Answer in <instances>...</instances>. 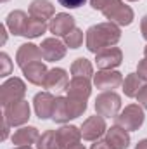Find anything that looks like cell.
<instances>
[{
    "label": "cell",
    "instance_id": "37",
    "mask_svg": "<svg viewBox=\"0 0 147 149\" xmlns=\"http://www.w3.org/2000/svg\"><path fill=\"white\" fill-rule=\"evenodd\" d=\"M135 149H147V139H142V141L135 146Z\"/></svg>",
    "mask_w": 147,
    "mask_h": 149
},
{
    "label": "cell",
    "instance_id": "12",
    "mask_svg": "<svg viewBox=\"0 0 147 149\" xmlns=\"http://www.w3.org/2000/svg\"><path fill=\"white\" fill-rule=\"evenodd\" d=\"M74 28V17L66 14V12H59L55 14L50 23H49V31L54 35V37H66L69 31H73Z\"/></svg>",
    "mask_w": 147,
    "mask_h": 149
},
{
    "label": "cell",
    "instance_id": "26",
    "mask_svg": "<svg viewBox=\"0 0 147 149\" xmlns=\"http://www.w3.org/2000/svg\"><path fill=\"white\" fill-rule=\"evenodd\" d=\"M37 149H62L59 139H57V132L55 130L43 132L37 142Z\"/></svg>",
    "mask_w": 147,
    "mask_h": 149
},
{
    "label": "cell",
    "instance_id": "27",
    "mask_svg": "<svg viewBox=\"0 0 147 149\" xmlns=\"http://www.w3.org/2000/svg\"><path fill=\"white\" fill-rule=\"evenodd\" d=\"M64 43L66 47L69 49H80L81 43H83V31L80 28H74L73 31H69L66 37H64Z\"/></svg>",
    "mask_w": 147,
    "mask_h": 149
},
{
    "label": "cell",
    "instance_id": "1",
    "mask_svg": "<svg viewBox=\"0 0 147 149\" xmlns=\"http://www.w3.org/2000/svg\"><path fill=\"white\" fill-rule=\"evenodd\" d=\"M121 38V30L118 24L114 23H99V24H94L87 30V35H85V45L90 52L97 54L107 47H114Z\"/></svg>",
    "mask_w": 147,
    "mask_h": 149
},
{
    "label": "cell",
    "instance_id": "2",
    "mask_svg": "<svg viewBox=\"0 0 147 149\" xmlns=\"http://www.w3.org/2000/svg\"><path fill=\"white\" fill-rule=\"evenodd\" d=\"M144 120H146V114H144V108L140 104H128L123 111H119V114L114 118L116 125L125 128L126 132L139 130L142 127Z\"/></svg>",
    "mask_w": 147,
    "mask_h": 149
},
{
    "label": "cell",
    "instance_id": "31",
    "mask_svg": "<svg viewBox=\"0 0 147 149\" xmlns=\"http://www.w3.org/2000/svg\"><path fill=\"white\" fill-rule=\"evenodd\" d=\"M62 7H68V9H78V7H81L87 0H57Z\"/></svg>",
    "mask_w": 147,
    "mask_h": 149
},
{
    "label": "cell",
    "instance_id": "9",
    "mask_svg": "<svg viewBox=\"0 0 147 149\" xmlns=\"http://www.w3.org/2000/svg\"><path fill=\"white\" fill-rule=\"evenodd\" d=\"M95 63L99 70H114L123 63V52L118 47H107L95 54Z\"/></svg>",
    "mask_w": 147,
    "mask_h": 149
},
{
    "label": "cell",
    "instance_id": "32",
    "mask_svg": "<svg viewBox=\"0 0 147 149\" xmlns=\"http://www.w3.org/2000/svg\"><path fill=\"white\" fill-rule=\"evenodd\" d=\"M137 74L140 76V80L147 81V57H144V59L139 63V66H137Z\"/></svg>",
    "mask_w": 147,
    "mask_h": 149
},
{
    "label": "cell",
    "instance_id": "40",
    "mask_svg": "<svg viewBox=\"0 0 147 149\" xmlns=\"http://www.w3.org/2000/svg\"><path fill=\"white\" fill-rule=\"evenodd\" d=\"M14 149H31V146H16Z\"/></svg>",
    "mask_w": 147,
    "mask_h": 149
},
{
    "label": "cell",
    "instance_id": "10",
    "mask_svg": "<svg viewBox=\"0 0 147 149\" xmlns=\"http://www.w3.org/2000/svg\"><path fill=\"white\" fill-rule=\"evenodd\" d=\"M94 85L101 90H114L123 85V74L114 70H99L94 74Z\"/></svg>",
    "mask_w": 147,
    "mask_h": 149
},
{
    "label": "cell",
    "instance_id": "17",
    "mask_svg": "<svg viewBox=\"0 0 147 149\" xmlns=\"http://www.w3.org/2000/svg\"><path fill=\"white\" fill-rule=\"evenodd\" d=\"M28 14L23 12V10H12L9 12L7 19H5V26L9 28V31L16 37H23L24 35V30H26V24H28Z\"/></svg>",
    "mask_w": 147,
    "mask_h": 149
},
{
    "label": "cell",
    "instance_id": "30",
    "mask_svg": "<svg viewBox=\"0 0 147 149\" xmlns=\"http://www.w3.org/2000/svg\"><path fill=\"white\" fill-rule=\"evenodd\" d=\"M137 101H139V104H140L144 109H147V83L140 87V90H139V94H137Z\"/></svg>",
    "mask_w": 147,
    "mask_h": 149
},
{
    "label": "cell",
    "instance_id": "15",
    "mask_svg": "<svg viewBox=\"0 0 147 149\" xmlns=\"http://www.w3.org/2000/svg\"><path fill=\"white\" fill-rule=\"evenodd\" d=\"M68 83H69V78H68L66 70H62V68H52L47 73L43 88H47V90H66Z\"/></svg>",
    "mask_w": 147,
    "mask_h": 149
},
{
    "label": "cell",
    "instance_id": "3",
    "mask_svg": "<svg viewBox=\"0 0 147 149\" xmlns=\"http://www.w3.org/2000/svg\"><path fill=\"white\" fill-rule=\"evenodd\" d=\"M24 94H26V85L21 78L17 76H12L9 80H5L0 87V104L3 108L14 104V102H19L24 99Z\"/></svg>",
    "mask_w": 147,
    "mask_h": 149
},
{
    "label": "cell",
    "instance_id": "35",
    "mask_svg": "<svg viewBox=\"0 0 147 149\" xmlns=\"http://www.w3.org/2000/svg\"><path fill=\"white\" fill-rule=\"evenodd\" d=\"M140 31H142V37L147 40V16H144L140 21Z\"/></svg>",
    "mask_w": 147,
    "mask_h": 149
},
{
    "label": "cell",
    "instance_id": "11",
    "mask_svg": "<svg viewBox=\"0 0 147 149\" xmlns=\"http://www.w3.org/2000/svg\"><path fill=\"white\" fill-rule=\"evenodd\" d=\"M66 92H68L66 97H71V99H76V101H87L92 94V83H90L88 78L73 76V80L66 87Z\"/></svg>",
    "mask_w": 147,
    "mask_h": 149
},
{
    "label": "cell",
    "instance_id": "38",
    "mask_svg": "<svg viewBox=\"0 0 147 149\" xmlns=\"http://www.w3.org/2000/svg\"><path fill=\"white\" fill-rule=\"evenodd\" d=\"M5 28H7L5 24H3V26H0V33H2V45H3V43H5V40H7V35H5Z\"/></svg>",
    "mask_w": 147,
    "mask_h": 149
},
{
    "label": "cell",
    "instance_id": "19",
    "mask_svg": "<svg viewBox=\"0 0 147 149\" xmlns=\"http://www.w3.org/2000/svg\"><path fill=\"white\" fill-rule=\"evenodd\" d=\"M106 141H107V144H109L112 149H126L130 146V134H128L125 128L114 125V127L107 128V132H106Z\"/></svg>",
    "mask_w": 147,
    "mask_h": 149
},
{
    "label": "cell",
    "instance_id": "36",
    "mask_svg": "<svg viewBox=\"0 0 147 149\" xmlns=\"http://www.w3.org/2000/svg\"><path fill=\"white\" fill-rule=\"evenodd\" d=\"M9 127H10V125H9L7 121H3V135H2V139H3V141H5V139H7V135H9Z\"/></svg>",
    "mask_w": 147,
    "mask_h": 149
},
{
    "label": "cell",
    "instance_id": "43",
    "mask_svg": "<svg viewBox=\"0 0 147 149\" xmlns=\"http://www.w3.org/2000/svg\"><path fill=\"white\" fill-rule=\"evenodd\" d=\"M2 2H7V0H2Z\"/></svg>",
    "mask_w": 147,
    "mask_h": 149
},
{
    "label": "cell",
    "instance_id": "24",
    "mask_svg": "<svg viewBox=\"0 0 147 149\" xmlns=\"http://www.w3.org/2000/svg\"><path fill=\"white\" fill-rule=\"evenodd\" d=\"M71 74L73 76H83V78H90L94 76V66L88 59L85 57H78L71 64Z\"/></svg>",
    "mask_w": 147,
    "mask_h": 149
},
{
    "label": "cell",
    "instance_id": "20",
    "mask_svg": "<svg viewBox=\"0 0 147 149\" xmlns=\"http://www.w3.org/2000/svg\"><path fill=\"white\" fill-rule=\"evenodd\" d=\"M55 16V7L50 0H33L30 3V17H35L40 21L52 19Z\"/></svg>",
    "mask_w": 147,
    "mask_h": 149
},
{
    "label": "cell",
    "instance_id": "42",
    "mask_svg": "<svg viewBox=\"0 0 147 149\" xmlns=\"http://www.w3.org/2000/svg\"><path fill=\"white\" fill-rule=\"evenodd\" d=\"M128 2H137V0H128Z\"/></svg>",
    "mask_w": 147,
    "mask_h": 149
},
{
    "label": "cell",
    "instance_id": "8",
    "mask_svg": "<svg viewBox=\"0 0 147 149\" xmlns=\"http://www.w3.org/2000/svg\"><path fill=\"white\" fill-rule=\"evenodd\" d=\"M40 50H42V56H43L45 61L55 63V61H61L66 56L68 47H66L64 42H61L57 37H54V38H45L40 45Z\"/></svg>",
    "mask_w": 147,
    "mask_h": 149
},
{
    "label": "cell",
    "instance_id": "41",
    "mask_svg": "<svg viewBox=\"0 0 147 149\" xmlns=\"http://www.w3.org/2000/svg\"><path fill=\"white\" fill-rule=\"evenodd\" d=\"M144 56L147 57V45H146V49H144Z\"/></svg>",
    "mask_w": 147,
    "mask_h": 149
},
{
    "label": "cell",
    "instance_id": "34",
    "mask_svg": "<svg viewBox=\"0 0 147 149\" xmlns=\"http://www.w3.org/2000/svg\"><path fill=\"white\" fill-rule=\"evenodd\" d=\"M90 149H112V148L107 144V141L104 139V141H94V144H92Z\"/></svg>",
    "mask_w": 147,
    "mask_h": 149
},
{
    "label": "cell",
    "instance_id": "28",
    "mask_svg": "<svg viewBox=\"0 0 147 149\" xmlns=\"http://www.w3.org/2000/svg\"><path fill=\"white\" fill-rule=\"evenodd\" d=\"M68 106H69V113H71V120L81 116L87 111V101H76V99L68 97Z\"/></svg>",
    "mask_w": 147,
    "mask_h": 149
},
{
    "label": "cell",
    "instance_id": "23",
    "mask_svg": "<svg viewBox=\"0 0 147 149\" xmlns=\"http://www.w3.org/2000/svg\"><path fill=\"white\" fill-rule=\"evenodd\" d=\"M47 30H49L47 21H40V19H35V17H30L23 37H26V38H38V37H42Z\"/></svg>",
    "mask_w": 147,
    "mask_h": 149
},
{
    "label": "cell",
    "instance_id": "29",
    "mask_svg": "<svg viewBox=\"0 0 147 149\" xmlns=\"http://www.w3.org/2000/svg\"><path fill=\"white\" fill-rule=\"evenodd\" d=\"M0 76H9L10 74V71H12V61L9 59V56L5 54V52H2L0 54Z\"/></svg>",
    "mask_w": 147,
    "mask_h": 149
},
{
    "label": "cell",
    "instance_id": "13",
    "mask_svg": "<svg viewBox=\"0 0 147 149\" xmlns=\"http://www.w3.org/2000/svg\"><path fill=\"white\" fill-rule=\"evenodd\" d=\"M42 50H40V47L35 45V43H23L19 49H17V52H16V63H17V66L23 70L24 66H28V64H31V63H37V61H42Z\"/></svg>",
    "mask_w": 147,
    "mask_h": 149
},
{
    "label": "cell",
    "instance_id": "33",
    "mask_svg": "<svg viewBox=\"0 0 147 149\" xmlns=\"http://www.w3.org/2000/svg\"><path fill=\"white\" fill-rule=\"evenodd\" d=\"M109 2H111V0H90V5H92L95 10H102Z\"/></svg>",
    "mask_w": 147,
    "mask_h": 149
},
{
    "label": "cell",
    "instance_id": "16",
    "mask_svg": "<svg viewBox=\"0 0 147 149\" xmlns=\"http://www.w3.org/2000/svg\"><path fill=\"white\" fill-rule=\"evenodd\" d=\"M57 139L61 142V148L62 149H69L80 144V141L83 139L81 137V130L74 125H64L57 130Z\"/></svg>",
    "mask_w": 147,
    "mask_h": 149
},
{
    "label": "cell",
    "instance_id": "18",
    "mask_svg": "<svg viewBox=\"0 0 147 149\" xmlns=\"http://www.w3.org/2000/svg\"><path fill=\"white\" fill-rule=\"evenodd\" d=\"M47 73H49V70H47V66H45L42 61L31 63V64H28V66L23 68V74H24V78H26L30 83L38 85V87H43L45 78H47Z\"/></svg>",
    "mask_w": 147,
    "mask_h": 149
},
{
    "label": "cell",
    "instance_id": "25",
    "mask_svg": "<svg viewBox=\"0 0 147 149\" xmlns=\"http://www.w3.org/2000/svg\"><path fill=\"white\" fill-rule=\"evenodd\" d=\"M140 87H142V80L137 73H130L123 80V92L126 97H137Z\"/></svg>",
    "mask_w": 147,
    "mask_h": 149
},
{
    "label": "cell",
    "instance_id": "7",
    "mask_svg": "<svg viewBox=\"0 0 147 149\" xmlns=\"http://www.w3.org/2000/svg\"><path fill=\"white\" fill-rule=\"evenodd\" d=\"M81 137L85 141H99L106 132H107V127H106V120L104 116L101 114H95V116H90L83 121L81 125Z\"/></svg>",
    "mask_w": 147,
    "mask_h": 149
},
{
    "label": "cell",
    "instance_id": "6",
    "mask_svg": "<svg viewBox=\"0 0 147 149\" xmlns=\"http://www.w3.org/2000/svg\"><path fill=\"white\" fill-rule=\"evenodd\" d=\"M28 120H30V104L24 99L3 108V121H7L10 127H21Z\"/></svg>",
    "mask_w": 147,
    "mask_h": 149
},
{
    "label": "cell",
    "instance_id": "21",
    "mask_svg": "<svg viewBox=\"0 0 147 149\" xmlns=\"http://www.w3.org/2000/svg\"><path fill=\"white\" fill-rule=\"evenodd\" d=\"M40 134L35 127H21L12 134V144L14 146H31L38 142Z\"/></svg>",
    "mask_w": 147,
    "mask_h": 149
},
{
    "label": "cell",
    "instance_id": "22",
    "mask_svg": "<svg viewBox=\"0 0 147 149\" xmlns=\"http://www.w3.org/2000/svg\"><path fill=\"white\" fill-rule=\"evenodd\" d=\"M52 120L55 123H66V121L71 120V113H69V106H68V97H62V95L55 97Z\"/></svg>",
    "mask_w": 147,
    "mask_h": 149
},
{
    "label": "cell",
    "instance_id": "5",
    "mask_svg": "<svg viewBox=\"0 0 147 149\" xmlns=\"http://www.w3.org/2000/svg\"><path fill=\"white\" fill-rule=\"evenodd\" d=\"M95 111L104 118H116L121 111V97L112 90L99 94L95 99Z\"/></svg>",
    "mask_w": 147,
    "mask_h": 149
},
{
    "label": "cell",
    "instance_id": "14",
    "mask_svg": "<svg viewBox=\"0 0 147 149\" xmlns=\"http://www.w3.org/2000/svg\"><path fill=\"white\" fill-rule=\"evenodd\" d=\"M54 102H55V97L47 90V92H38L33 99V108L35 113L40 120H47V118H52V111H54Z\"/></svg>",
    "mask_w": 147,
    "mask_h": 149
},
{
    "label": "cell",
    "instance_id": "39",
    "mask_svg": "<svg viewBox=\"0 0 147 149\" xmlns=\"http://www.w3.org/2000/svg\"><path fill=\"white\" fill-rule=\"evenodd\" d=\"M69 149H85V146L83 144H76V146H73V148H69Z\"/></svg>",
    "mask_w": 147,
    "mask_h": 149
},
{
    "label": "cell",
    "instance_id": "4",
    "mask_svg": "<svg viewBox=\"0 0 147 149\" xmlns=\"http://www.w3.org/2000/svg\"><path fill=\"white\" fill-rule=\"evenodd\" d=\"M106 19L118 26H128L133 21V10L130 5H125L121 0H111L109 3L101 10Z\"/></svg>",
    "mask_w": 147,
    "mask_h": 149
}]
</instances>
